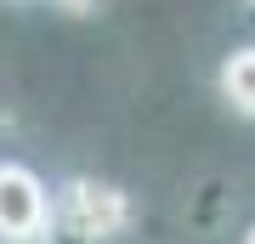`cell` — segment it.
<instances>
[{
    "instance_id": "obj_1",
    "label": "cell",
    "mask_w": 255,
    "mask_h": 244,
    "mask_svg": "<svg viewBox=\"0 0 255 244\" xmlns=\"http://www.w3.org/2000/svg\"><path fill=\"white\" fill-rule=\"evenodd\" d=\"M130 205L119 188H102V182H74L63 193V216H57V233L80 239V244H102L114 233H125Z\"/></svg>"
},
{
    "instance_id": "obj_2",
    "label": "cell",
    "mask_w": 255,
    "mask_h": 244,
    "mask_svg": "<svg viewBox=\"0 0 255 244\" xmlns=\"http://www.w3.org/2000/svg\"><path fill=\"white\" fill-rule=\"evenodd\" d=\"M51 227V199L46 182L28 165H0V239L6 244H34Z\"/></svg>"
},
{
    "instance_id": "obj_3",
    "label": "cell",
    "mask_w": 255,
    "mask_h": 244,
    "mask_svg": "<svg viewBox=\"0 0 255 244\" xmlns=\"http://www.w3.org/2000/svg\"><path fill=\"white\" fill-rule=\"evenodd\" d=\"M221 97H227L238 114L255 119V45L250 51H233L227 63H221Z\"/></svg>"
},
{
    "instance_id": "obj_4",
    "label": "cell",
    "mask_w": 255,
    "mask_h": 244,
    "mask_svg": "<svg viewBox=\"0 0 255 244\" xmlns=\"http://www.w3.org/2000/svg\"><path fill=\"white\" fill-rule=\"evenodd\" d=\"M63 11H80L85 17V11H97V0H63Z\"/></svg>"
},
{
    "instance_id": "obj_5",
    "label": "cell",
    "mask_w": 255,
    "mask_h": 244,
    "mask_svg": "<svg viewBox=\"0 0 255 244\" xmlns=\"http://www.w3.org/2000/svg\"><path fill=\"white\" fill-rule=\"evenodd\" d=\"M250 244H255V233H250Z\"/></svg>"
}]
</instances>
